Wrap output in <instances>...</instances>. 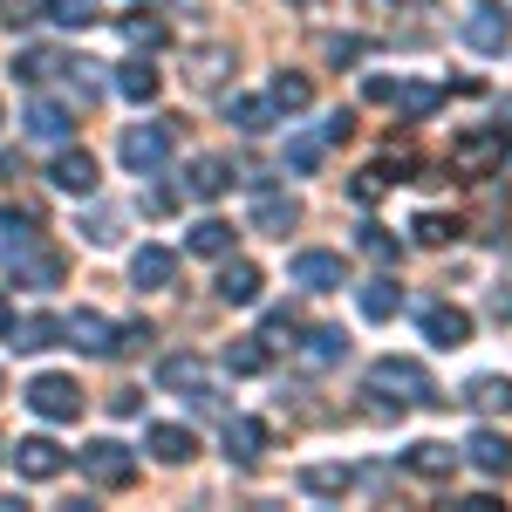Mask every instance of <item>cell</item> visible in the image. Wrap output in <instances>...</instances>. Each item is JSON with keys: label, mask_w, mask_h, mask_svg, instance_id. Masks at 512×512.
<instances>
[{"label": "cell", "mask_w": 512, "mask_h": 512, "mask_svg": "<svg viewBox=\"0 0 512 512\" xmlns=\"http://www.w3.org/2000/svg\"><path fill=\"white\" fill-rule=\"evenodd\" d=\"M212 287H219V301H226V308H253V301H260V267L226 253V267H219V280H212Z\"/></svg>", "instance_id": "obj_12"}, {"label": "cell", "mask_w": 512, "mask_h": 512, "mask_svg": "<svg viewBox=\"0 0 512 512\" xmlns=\"http://www.w3.org/2000/svg\"><path fill=\"white\" fill-rule=\"evenodd\" d=\"M7 335H14V349H48L62 335V315H21V321H7Z\"/></svg>", "instance_id": "obj_22"}, {"label": "cell", "mask_w": 512, "mask_h": 512, "mask_svg": "<svg viewBox=\"0 0 512 512\" xmlns=\"http://www.w3.org/2000/svg\"><path fill=\"white\" fill-rule=\"evenodd\" d=\"M492 315H499V321H512V287H499V294H492Z\"/></svg>", "instance_id": "obj_48"}, {"label": "cell", "mask_w": 512, "mask_h": 512, "mask_svg": "<svg viewBox=\"0 0 512 512\" xmlns=\"http://www.w3.org/2000/svg\"><path fill=\"white\" fill-rule=\"evenodd\" d=\"M117 349H151V321H123V328H117Z\"/></svg>", "instance_id": "obj_44"}, {"label": "cell", "mask_w": 512, "mask_h": 512, "mask_svg": "<svg viewBox=\"0 0 512 512\" xmlns=\"http://www.w3.org/2000/svg\"><path fill=\"white\" fill-rule=\"evenodd\" d=\"M185 185H192L198 198H219L226 185H233V164L226 158H192V178H185Z\"/></svg>", "instance_id": "obj_27"}, {"label": "cell", "mask_w": 512, "mask_h": 512, "mask_svg": "<svg viewBox=\"0 0 512 512\" xmlns=\"http://www.w3.org/2000/svg\"><path fill=\"white\" fill-rule=\"evenodd\" d=\"M48 69H62V62H55V55H41V48H28V55H14V76H21V82H41Z\"/></svg>", "instance_id": "obj_40"}, {"label": "cell", "mask_w": 512, "mask_h": 512, "mask_svg": "<svg viewBox=\"0 0 512 512\" xmlns=\"http://www.w3.org/2000/svg\"><path fill=\"white\" fill-rule=\"evenodd\" d=\"M226 362H233V376H260V369L274 362V342H267V335H239L233 349H226Z\"/></svg>", "instance_id": "obj_23"}, {"label": "cell", "mask_w": 512, "mask_h": 512, "mask_svg": "<svg viewBox=\"0 0 512 512\" xmlns=\"http://www.w3.org/2000/svg\"><path fill=\"white\" fill-rule=\"evenodd\" d=\"M355 301H362V315H369V321H390L396 308H403V287H396V280H369Z\"/></svg>", "instance_id": "obj_28"}, {"label": "cell", "mask_w": 512, "mask_h": 512, "mask_svg": "<svg viewBox=\"0 0 512 512\" xmlns=\"http://www.w3.org/2000/svg\"><path fill=\"white\" fill-rule=\"evenodd\" d=\"M390 103H403V117H431V110H437V89H424V82H410V89H396Z\"/></svg>", "instance_id": "obj_38"}, {"label": "cell", "mask_w": 512, "mask_h": 512, "mask_svg": "<svg viewBox=\"0 0 512 512\" xmlns=\"http://www.w3.org/2000/svg\"><path fill=\"white\" fill-rule=\"evenodd\" d=\"M390 7H431V0H390Z\"/></svg>", "instance_id": "obj_51"}, {"label": "cell", "mask_w": 512, "mask_h": 512, "mask_svg": "<svg viewBox=\"0 0 512 512\" xmlns=\"http://www.w3.org/2000/svg\"><path fill=\"white\" fill-rule=\"evenodd\" d=\"M41 7H48L55 28H89L96 21V0H41Z\"/></svg>", "instance_id": "obj_34"}, {"label": "cell", "mask_w": 512, "mask_h": 512, "mask_svg": "<svg viewBox=\"0 0 512 512\" xmlns=\"http://www.w3.org/2000/svg\"><path fill=\"white\" fill-rule=\"evenodd\" d=\"M158 383H164V390H185V403H198V410H212V403H219L212 383H205V369H198V355H164V362H158Z\"/></svg>", "instance_id": "obj_6"}, {"label": "cell", "mask_w": 512, "mask_h": 512, "mask_svg": "<svg viewBox=\"0 0 512 512\" xmlns=\"http://www.w3.org/2000/svg\"><path fill=\"white\" fill-rule=\"evenodd\" d=\"M362 96H369V103H390L396 82H390V76H369V82H362Z\"/></svg>", "instance_id": "obj_46"}, {"label": "cell", "mask_w": 512, "mask_h": 512, "mask_svg": "<svg viewBox=\"0 0 512 512\" xmlns=\"http://www.w3.org/2000/svg\"><path fill=\"white\" fill-rule=\"evenodd\" d=\"M117 89L130 96V103H158L164 82H158V69H151V62H123V69H117Z\"/></svg>", "instance_id": "obj_25"}, {"label": "cell", "mask_w": 512, "mask_h": 512, "mask_svg": "<svg viewBox=\"0 0 512 512\" xmlns=\"http://www.w3.org/2000/svg\"><path fill=\"white\" fill-rule=\"evenodd\" d=\"M424 335H431L437 349H465L472 342V315L451 308V301H437V308H424Z\"/></svg>", "instance_id": "obj_14"}, {"label": "cell", "mask_w": 512, "mask_h": 512, "mask_svg": "<svg viewBox=\"0 0 512 512\" xmlns=\"http://www.w3.org/2000/svg\"><path fill=\"white\" fill-rule=\"evenodd\" d=\"M0 396H7V376H0Z\"/></svg>", "instance_id": "obj_52"}, {"label": "cell", "mask_w": 512, "mask_h": 512, "mask_svg": "<svg viewBox=\"0 0 512 512\" xmlns=\"http://www.w3.org/2000/svg\"><path fill=\"white\" fill-rule=\"evenodd\" d=\"M226 458L260 465V458H267V424H260V417H233V424H226Z\"/></svg>", "instance_id": "obj_16"}, {"label": "cell", "mask_w": 512, "mask_h": 512, "mask_svg": "<svg viewBox=\"0 0 512 512\" xmlns=\"http://www.w3.org/2000/svg\"><path fill=\"white\" fill-rule=\"evenodd\" d=\"M308 103H315V82L294 76V69H280V76H274V110L294 117V110H308Z\"/></svg>", "instance_id": "obj_29"}, {"label": "cell", "mask_w": 512, "mask_h": 512, "mask_svg": "<svg viewBox=\"0 0 512 512\" xmlns=\"http://www.w3.org/2000/svg\"><path fill=\"white\" fill-rule=\"evenodd\" d=\"M458 35L472 41L478 55H506V14H465V28Z\"/></svg>", "instance_id": "obj_20"}, {"label": "cell", "mask_w": 512, "mask_h": 512, "mask_svg": "<svg viewBox=\"0 0 512 512\" xmlns=\"http://www.w3.org/2000/svg\"><path fill=\"white\" fill-rule=\"evenodd\" d=\"M123 41L130 48H164L171 41V21H164L158 7H137V14H123Z\"/></svg>", "instance_id": "obj_19"}, {"label": "cell", "mask_w": 512, "mask_h": 512, "mask_svg": "<svg viewBox=\"0 0 512 512\" xmlns=\"http://www.w3.org/2000/svg\"><path fill=\"white\" fill-rule=\"evenodd\" d=\"M362 253H369V260H396V239L383 233V226H362Z\"/></svg>", "instance_id": "obj_41"}, {"label": "cell", "mask_w": 512, "mask_h": 512, "mask_svg": "<svg viewBox=\"0 0 512 512\" xmlns=\"http://www.w3.org/2000/svg\"><path fill=\"white\" fill-rule=\"evenodd\" d=\"M465 403L472 410H512V383L506 376H478L472 390H465Z\"/></svg>", "instance_id": "obj_33"}, {"label": "cell", "mask_w": 512, "mask_h": 512, "mask_svg": "<svg viewBox=\"0 0 512 512\" xmlns=\"http://www.w3.org/2000/svg\"><path fill=\"white\" fill-rule=\"evenodd\" d=\"M485 7H499V14H506V21H512V0H485Z\"/></svg>", "instance_id": "obj_50"}, {"label": "cell", "mask_w": 512, "mask_h": 512, "mask_svg": "<svg viewBox=\"0 0 512 512\" xmlns=\"http://www.w3.org/2000/svg\"><path fill=\"white\" fill-rule=\"evenodd\" d=\"M28 130H35V137H48V144H69V130H76V123H69V110H62V103L35 96V103H28Z\"/></svg>", "instance_id": "obj_21"}, {"label": "cell", "mask_w": 512, "mask_h": 512, "mask_svg": "<svg viewBox=\"0 0 512 512\" xmlns=\"http://www.w3.org/2000/svg\"><path fill=\"white\" fill-rule=\"evenodd\" d=\"M0 267H14V280H35V287L62 280V253L41 246L35 212H0Z\"/></svg>", "instance_id": "obj_1"}, {"label": "cell", "mask_w": 512, "mask_h": 512, "mask_svg": "<svg viewBox=\"0 0 512 512\" xmlns=\"http://www.w3.org/2000/svg\"><path fill=\"white\" fill-rule=\"evenodd\" d=\"M7 321H14V301H7V294H0V335H7Z\"/></svg>", "instance_id": "obj_49"}, {"label": "cell", "mask_w": 512, "mask_h": 512, "mask_svg": "<svg viewBox=\"0 0 512 512\" xmlns=\"http://www.w3.org/2000/svg\"><path fill=\"white\" fill-rule=\"evenodd\" d=\"M321 55H328V62H362V41H355V35H335V41H321Z\"/></svg>", "instance_id": "obj_42"}, {"label": "cell", "mask_w": 512, "mask_h": 512, "mask_svg": "<svg viewBox=\"0 0 512 512\" xmlns=\"http://www.w3.org/2000/svg\"><path fill=\"white\" fill-rule=\"evenodd\" d=\"M62 335H69L82 355H110V349H117V328L96 315V308H76V315H62Z\"/></svg>", "instance_id": "obj_11"}, {"label": "cell", "mask_w": 512, "mask_h": 512, "mask_svg": "<svg viewBox=\"0 0 512 512\" xmlns=\"http://www.w3.org/2000/svg\"><path fill=\"white\" fill-rule=\"evenodd\" d=\"M465 458H472L485 478H506L512 472V444L499 431H472V444H465Z\"/></svg>", "instance_id": "obj_17"}, {"label": "cell", "mask_w": 512, "mask_h": 512, "mask_svg": "<svg viewBox=\"0 0 512 512\" xmlns=\"http://www.w3.org/2000/svg\"><path fill=\"white\" fill-rule=\"evenodd\" d=\"M144 451H151L158 465H192V458H198V437L185 431V424H151V431H144Z\"/></svg>", "instance_id": "obj_13"}, {"label": "cell", "mask_w": 512, "mask_h": 512, "mask_svg": "<svg viewBox=\"0 0 512 512\" xmlns=\"http://www.w3.org/2000/svg\"><path fill=\"white\" fill-rule=\"evenodd\" d=\"M499 151H506V137H499V130H465V137L451 144V164H458V171H472V178H485V171L499 164Z\"/></svg>", "instance_id": "obj_9"}, {"label": "cell", "mask_w": 512, "mask_h": 512, "mask_svg": "<svg viewBox=\"0 0 512 512\" xmlns=\"http://www.w3.org/2000/svg\"><path fill=\"white\" fill-rule=\"evenodd\" d=\"M117 158H123V171H158L171 158V130L164 123H130L117 137Z\"/></svg>", "instance_id": "obj_5"}, {"label": "cell", "mask_w": 512, "mask_h": 512, "mask_svg": "<svg viewBox=\"0 0 512 512\" xmlns=\"http://www.w3.org/2000/svg\"><path fill=\"white\" fill-rule=\"evenodd\" d=\"M192 253L226 260V253H233V226H226V219H198V226H192Z\"/></svg>", "instance_id": "obj_31"}, {"label": "cell", "mask_w": 512, "mask_h": 512, "mask_svg": "<svg viewBox=\"0 0 512 512\" xmlns=\"http://www.w3.org/2000/svg\"><path fill=\"white\" fill-rule=\"evenodd\" d=\"M253 226L274 233V239H287L294 226H301V198H294V192H267L260 205H253Z\"/></svg>", "instance_id": "obj_15"}, {"label": "cell", "mask_w": 512, "mask_h": 512, "mask_svg": "<svg viewBox=\"0 0 512 512\" xmlns=\"http://www.w3.org/2000/svg\"><path fill=\"white\" fill-rule=\"evenodd\" d=\"M82 233L96 239V246H110V239H117V219H89V226H82Z\"/></svg>", "instance_id": "obj_47"}, {"label": "cell", "mask_w": 512, "mask_h": 512, "mask_svg": "<svg viewBox=\"0 0 512 512\" xmlns=\"http://www.w3.org/2000/svg\"><path fill=\"white\" fill-rule=\"evenodd\" d=\"M321 158H328V137H287V164L294 171H315Z\"/></svg>", "instance_id": "obj_36"}, {"label": "cell", "mask_w": 512, "mask_h": 512, "mask_svg": "<svg viewBox=\"0 0 512 512\" xmlns=\"http://www.w3.org/2000/svg\"><path fill=\"white\" fill-rule=\"evenodd\" d=\"M383 192H390V171H383V164H369V171H355V185H349V198H355V205H376Z\"/></svg>", "instance_id": "obj_35"}, {"label": "cell", "mask_w": 512, "mask_h": 512, "mask_svg": "<svg viewBox=\"0 0 512 512\" xmlns=\"http://www.w3.org/2000/svg\"><path fill=\"white\" fill-rule=\"evenodd\" d=\"M294 287H315V294L342 287V260L335 253H294Z\"/></svg>", "instance_id": "obj_18"}, {"label": "cell", "mask_w": 512, "mask_h": 512, "mask_svg": "<svg viewBox=\"0 0 512 512\" xmlns=\"http://www.w3.org/2000/svg\"><path fill=\"white\" fill-rule=\"evenodd\" d=\"M410 233H417V246H444V239H458V226H451V219H437V212H424Z\"/></svg>", "instance_id": "obj_39"}, {"label": "cell", "mask_w": 512, "mask_h": 512, "mask_svg": "<svg viewBox=\"0 0 512 512\" xmlns=\"http://www.w3.org/2000/svg\"><path fill=\"white\" fill-rule=\"evenodd\" d=\"M28 410L48 417V424H76L82 417V383L76 376H35V383H28Z\"/></svg>", "instance_id": "obj_4"}, {"label": "cell", "mask_w": 512, "mask_h": 512, "mask_svg": "<svg viewBox=\"0 0 512 512\" xmlns=\"http://www.w3.org/2000/svg\"><path fill=\"white\" fill-rule=\"evenodd\" d=\"M342 349H349V335H342V328H315V335H308V362H335Z\"/></svg>", "instance_id": "obj_37"}, {"label": "cell", "mask_w": 512, "mask_h": 512, "mask_svg": "<svg viewBox=\"0 0 512 512\" xmlns=\"http://www.w3.org/2000/svg\"><path fill=\"white\" fill-rule=\"evenodd\" d=\"M410 472L417 478H451L458 472V451H451V444H410Z\"/></svg>", "instance_id": "obj_26"}, {"label": "cell", "mask_w": 512, "mask_h": 512, "mask_svg": "<svg viewBox=\"0 0 512 512\" xmlns=\"http://www.w3.org/2000/svg\"><path fill=\"white\" fill-rule=\"evenodd\" d=\"M62 465H69V451H62L55 437H21V444H14V472L35 478V485H41V478H55Z\"/></svg>", "instance_id": "obj_7"}, {"label": "cell", "mask_w": 512, "mask_h": 512, "mask_svg": "<svg viewBox=\"0 0 512 512\" xmlns=\"http://www.w3.org/2000/svg\"><path fill=\"white\" fill-rule=\"evenodd\" d=\"M321 137H328V144H349V137H355V117H349V110H335V117L321 123Z\"/></svg>", "instance_id": "obj_45"}, {"label": "cell", "mask_w": 512, "mask_h": 512, "mask_svg": "<svg viewBox=\"0 0 512 512\" xmlns=\"http://www.w3.org/2000/svg\"><path fill=\"white\" fill-rule=\"evenodd\" d=\"M76 465H82L89 478H96L103 492H130V485H137V458H130L123 444H110V437L82 444V451H76Z\"/></svg>", "instance_id": "obj_3"}, {"label": "cell", "mask_w": 512, "mask_h": 512, "mask_svg": "<svg viewBox=\"0 0 512 512\" xmlns=\"http://www.w3.org/2000/svg\"><path fill=\"white\" fill-rule=\"evenodd\" d=\"M301 492H315V499H342V492H349V472H342V465H308V472H301Z\"/></svg>", "instance_id": "obj_32"}, {"label": "cell", "mask_w": 512, "mask_h": 512, "mask_svg": "<svg viewBox=\"0 0 512 512\" xmlns=\"http://www.w3.org/2000/svg\"><path fill=\"white\" fill-rule=\"evenodd\" d=\"M137 410H144V390H130V383H123V390L110 396V417L123 424V417H137Z\"/></svg>", "instance_id": "obj_43"}, {"label": "cell", "mask_w": 512, "mask_h": 512, "mask_svg": "<svg viewBox=\"0 0 512 512\" xmlns=\"http://www.w3.org/2000/svg\"><path fill=\"white\" fill-rule=\"evenodd\" d=\"M171 280H178V253H171V246H137V253H130V287L158 294Z\"/></svg>", "instance_id": "obj_8"}, {"label": "cell", "mask_w": 512, "mask_h": 512, "mask_svg": "<svg viewBox=\"0 0 512 512\" xmlns=\"http://www.w3.org/2000/svg\"><path fill=\"white\" fill-rule=\"evenodd\" d=\"M48 185H55V192H69V198H89V192H96V158L69 144L62 158L48 164Z\"/></svg>", "instance_id": "obj_10"}, {"label": "cell", "mask_w": 512, "mask_h": 512, "mask_svg": "<svg viewBox=\"0 0 512 512\" xmlns=\"http://www.w3.org/2000/svg\"><path fill=\"white\" fill-rule=\"evenodd\" d=\"M226 117H233L246 137H260V130L274 123V103H260V96H226Z\"/></svg>", "instance_id": "obj_30"}, {"label": "cell", "mask_w": 512, "mask_h": 512, "mask_svg": "<svg viewBox=\"0 0 512 512\" xmlns=\"http://www.w3.org/2000/svg\"><path fill=\"white\" fill-rule=\"evenodd\" d=\"M226 69H233V48H226V41H212V48H198V55H192V82H198V89H219Z\"/></svg>", "instance_id": "obj_24"}, {"label": "cell", "mask_w": 512, "mask_h": 512, "mask_svg": "<svg viewBox=\"0 0 512 512\" xmlns=\"http://www.w3.org/2000/svg\"><path fill=\"white\" fill-rule=\"evenodd\" d=\"M369 396H383L396 410H410V403H444L431 383V369L424 362H410V355H383L376 369H369Z\"/></svg>", "instance_id": "obj_2"}]
</instances>
